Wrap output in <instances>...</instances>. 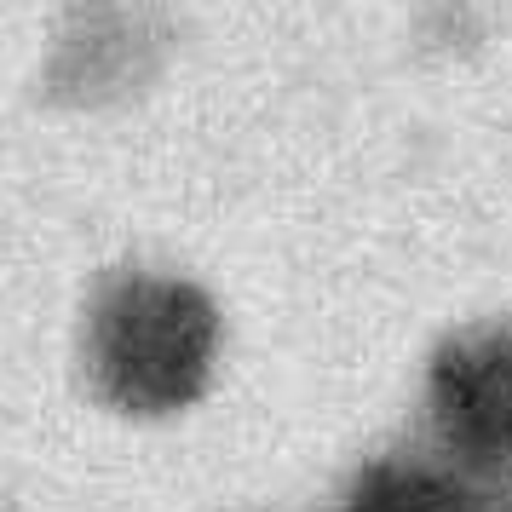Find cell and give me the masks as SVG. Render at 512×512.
Here are the masks:
<instances>
[{
    "mask_svg": "<svg viewBox=\"0 0 512 512\" xmlns=\"http://www.w3.org/2000/svg\"><path fill=\"white\" fill-rule=\"evenodd\" d=\"M219 317L213 300L173 277H110L87 311V374L127 415H167L202 397Z\"/></svg>",
    "mask_w": 512,
    "mask_h": 512,
    "instance_id": "6da1fadb",
    "label": "cell"
},
{
    "mask_svg": "<svg viewBox=\"0 0 512 512\" xmlns=\"http://www.w3.org/2000/svg\"><path fill=\"white\" fill-rule=\"evenodd\" d=\"M438 443L472 472H512V328L449 334L426 374Z\"/></svg>",
    "mask_w": 512,
    "mask_h": 512,
    "instance_id": "7a4b0ae2",
    "label": "cell"
},
{
    "mask_svg": "<svg viewBox=\"0 0 512 512\" xmlns=\"http://www.w3.org/2000/svg\"><path fill=\"white\" fill-rule=\"evenodd\" d=\"M346 512H478V495L426 461H374Z\"/></svg>",
    "mask_w": 512,
    "mask_h": 512,
    "instance_id": "3957f363",
    "label": "cell"
}]
</instances>
